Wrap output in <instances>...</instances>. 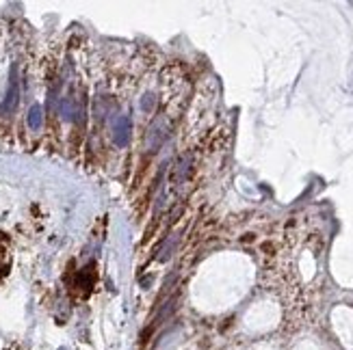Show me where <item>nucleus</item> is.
Returning <instances> with one entry per match:
<instances>
[{
    "mask_svg": "<svg viewBox=\"0 0 353 350\" xmlns=\"http://www.w3.org/2000/svg\"><path fill=\"white\" fill-rule=\"evenodd\" d=\"M167 130H169V123H167V117L165 115H158L148 128V134H146V149L150 154L158 152V147L162 145V141L167 139Z\"/></svg>",
    "mask_w": 353,
    "mask_h": 350,
    "instance_id": "nucleus-1",
    "label": "nucleus"
},
{
    "mask_svg": "<svg viewBox=\"0 0 353 350\" xmlns=\"http://www.w3.org/2000/svg\"><path fill=\"white\" fill-rule=\"evenodd\" d=\"M130 134H132V121H130V117L120 115V117L115 119V123H113V141H115V145L117 147L128 145Z\"/></svg>",
    "mask_w": 353,
    "mask_h": 350,
    "instance_id": "nucleus-2",
    "label": "nucleus"
},
{
    "mask_svg": "<svg viewBox=\"0 0 353 350\" xmlns=\"http://www.w3.org/2000/svg\"><path fill=\"white\" fill-rule=\"evenodd\" d=\"M17 99H20V89H17V82L13 80L11 87H9V91H7L5 102L0 104V115H11L15 110V106H17Z\"/></svg>",
    "mask_w": 353,
    "mask_h": 350,
    "instance_id": "nucleus-3",
    "label": "nucleus"
},
{
    "mask_svg": "<svg viewBox=\"0 0 353 350\" xmlns=\"http://www.w3.org/2000/svg\"><path fill=\"white\" fill-rule=\"evenodd\" d=\"M189 169H191V156H182V158L178 160L176 169H174V175H171V184L178 186V184H182V180L186 178Z\"/></svg>",
    "mask_w": 353,
    "mask_h": 350,
    "instance_id": "nucleus-4",
    "label": "nucleus"
},
{
    "mask_svg": "<svg viewBox=\"0 0 353 350\" xmlns=\"http://www.w3.org/2000/svg\"><path fill=\"white\" fill-rule=\"evenodd\" d=\"M41 126H43V108L39 104H35L29 110V128L31 130H39Z\"/></svg>",
    "mask_w": 353,
    "mask_h": 350,
    "instance_id": "nucleus-5",
    "label": "nucleus"
},
{
    "mask_svg": "<svg viewBox=\"0 0 353 350\" xmlns=\"http://www.w3.org/2000/svg\"><path fill=\"white\" fill-rule=\"evenodd\" d=\"M76 285H78V290L89 292V288L93 285V268H91V266H87L85 270H80L78 279H76Z\"/></svg>",
    "mask_w": 353,
    "mask_h": 350,
    "instance_id": "nucleus-6",
    "label": "nucleus"
},
{
    "mask_svg": "<svg viewBox=\"0 0 353 350\" xmlns=\"http://www.w3.org/2000/svg\"><path fill=\"white\" fill-rule=\"evenodd\" d=\"M176 242H178V236H176V234H171V236H169V242L162 244V246H160V251H158V260H160V262H165L167 257L171 255V248H174Z\"/></svg>",
    "mask_w": 353,
    "mask_h": 350,
    "instance_id": "nucleus-7",
    "label": "nucleus"
},
{
    "mask_svg": "<svg viewBox=\"0 0 353 350\" xmlns=\"http://www.w3.org/2000/svg\"><path fill=\"white\" fill-rule=\"evenodd\" d=\"M61 115H63V119H72V117L76 115V106H74V99H69V97L61 99Z\"/></svg>",
    "mask_w": 353,
    "mask_h": 350,
    "instance_id": "nucleus-8",
    "label": "nucleus"
},
{
    "mask_svg": "<svg viewBox=\"0 0 353 350\" xmlns=\"http://www.w3.org/2000/svg\"><path fill=\"white\" fill-rule=\"evenodd\" d=\"M154 106H156V95L154 93H146L141 99V108L146 110V113H150V110H154Z\"/></svg>",
    "mask_w": 353,
    "mask_h": 350,
    "instance_id": "nucleus-9",
    "label": "nucleus"
}]
</instances>
